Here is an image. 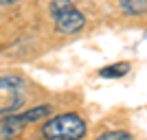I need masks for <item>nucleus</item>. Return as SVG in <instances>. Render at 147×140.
Returning <instances> with one entry per match:
<instances>
[{"instance_id": "1a4fd4ad", "label": "nucleus", "mask_w": 147, "mask_h": 140, "mask_svg": "<svg viewBox=\"0 0 147 140\" xmlns=\"http://www.w3.org/2000/svg\"><path fill=\"white\" fill-rule=\"evenodd\" d=\"M145 40H147V31H145Z\"/></svg>"}, {"instance_id": "423d86ee", "label": "nucleus", "mask_w": 147, "mask_h": 140, "mask_svg": "<svg viewBox=\"0 0 147 140\" xmlns=\"http://www.w3.org/2000/svg\"><path fill=\"white\" fill-rule=\"evenodd\" d=\"M119 7L125 15H132V18L147 13V0H119Z\"/></svg>"}, {"instance_id": "7ed1b4c3", "label": "nucleus", "mask_w": 147, "mask_h": 140, "mask_svg": "<svg viewBox=\"0 0 147 140\" xmlns=\"http://www.w3.org/2000/svg\"><path fill=\"white\" fill-rule=\"evenodd\" d=\"M49 13L55 31L61 35H75L86 26V15L75 7L73 0H51Z\"/></svg>"}, {"instance_id": "20e7f679", "label": "nucleus", "mask_w": 147, "mask_h": 140, "mask_svg": "<svg viewBox=\"0 0 147 140\" xmlns=\"http://www.w3.org/2000/svg\"><path fill=\"white\" fill-rule=\"evenodd\" d=\"M26 101V81L20 74L0 77V116H9L24 105Z\"/></svg>"}, {"instance_id": "f257e3e1", "label": "nucleus", "mask_w": 147, "mask_h": 140, "mask_svg": "<svg viewBox=\"0 0 147 140\" xmlns=\"http://www.w3.org/2000/svg\"><path fill=\"white\" fill-rule=\"evenodd\" d=\"M40 134L44 140H81L88 134V125L77 112H64L46 118Z\"/></svg>"}, {"instance_id": "6e6552de", "label": "nucleus", "mask_w": 147, "mask_h": 140, "mask_svg": "<svg viewBox=\"0 0 147 140\" xmlns=\"http://www.w3.org/2000/svg\"><path fill=\"white\" fill-rule=\"evenodd\" d=\"M22 0H0V5H18Z\"/></svg>"}, {"instance_id": "f03ea898", "label": "nucleus", "mask_w": 147, "mask_h": 140, "mask_svg": "<svg viewBox=\"0 0 147 140\" xmlns=\"http://www.w3.org/2000/svg\"><path fill=\"white\" fill-rule=\"evenodd\" d=\"M51 114H53V105H51V103H40V105L29 107V110H22V112H16V114L2 116V123H0V138H2V140L18 138L29 125L46 121V118H51Z\"/></svg>"}, {"instance_id": "0eeeda50", "label": "nucleus", "mask_w": 147, "mask_h": 140, "mask_svg": "<svg viewBox=\"0 0 147 140\" xmlns=\"http://www.w3.org/2000/svg\"><path fill=\"white\" fill-rule=\"evenodd\" d=\"M94 140H134V136L129 131H123V129H110V131L99 134Z\"/></svg>"}, {"instance_id": "39448f33", "label": "nucleus", "mask_w": 147, "mask_h": 140, "mask_svg": "<svg viewBox=\"0 0 147 140\" xmlns=\"http://www.w3.org/2000/svg\"><path fill=\"white\" fill-rule=\"evenodd\" d=\"M129 61H114V64H108L99 70V77L101 79H121L129 72Z\"/></svg>"}]
</instances>
